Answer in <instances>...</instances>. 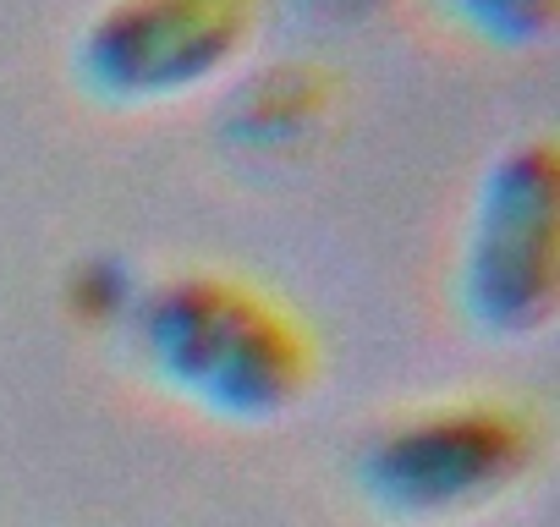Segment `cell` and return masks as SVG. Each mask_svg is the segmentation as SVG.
Wrapping results in <instances>:
<instances>
[{"label":"cell","instance_id":"obj_6","mask_svg":"<svg viewBox=\"0 0 560 527\" xmlns=\"http://www.w3.org/2000/svg\"><path fill=\"white\" fill-rule=\"evenodd\" d=\"M434 7L472 39L494 50H533L549 39L560 0H434Z\"/></svg>","mask_w":560,"mask_h":527},{"label":"cell","instance_id":"obj_5","mask_svg":"<svg viewBox=\"0 0 560 527\" xmlns=\"http://www.w3.org/2000/svg\"><path fill=\"white\" fill-rule=\"evenodd\" d=\"M319 110H325V83L314 72L264 67V72H253L231 89L225 132L253 154H275V149H292L303 132H314Z\"/></svg>","mask_w":560,"mask_h":527},{"label":"cell","instance_id":"obj_2","mask_svg":"<svg viewBox=\"0 0 560 527\" xmlns=\"http://www.w3.org/2000/svg\"><path fill=\"white\" fill-rule=\"evenodd\" d=\"M544 456V429L505 396H434L380 418L352 450V489L396 527L467 522L516 494Z\"/></svg>","mask_w":560,"mask_h":527},{"label":"cell","instance_id":"obj_3","mask_svg":"<svg viewBox=\"0 0 560 527\" xmlns=\"http://www.w3.org/2000/svg\"><path fill=\"white\" fill-rule=\"evenodd\" d=\"M451 292L489 341H533L560 303V160L544 132L505 138L472 181Z\"/></svg>","mask_w":560,"mask_h":527},{"label":"cell","instance_id":"obj_4","mask_svg":"<svg viewBox=\"0 0 560 527\" xmlns=\"http://www.w3.org/2000/svg\"><path fill=\"white\" fill-rule=\"evenodd\" d=\"M258 28V0H100L72 34L89 99L143 110L220 83Z\"/></svg>","mask_w":560,"mask_h":527},{"label":"cell","instance_id":"obj_1","mask_svg":"<svg viewBox=\"0 0 560 527\" xmlns=\"http://www.w3.org/2000/svg\"><path fill=\"white\" fill-rule=\"evenodd\" d=\"M116 341L154 390L220 423H275L314 385L303 319L253 281L209 264L143 276Z\"/></svg>","mask_w":560,"mask_h":527},{"label":"cell","instance_id":"obj_7","mask_svg":"<svg viewBox=\"0 0 560 527\" xmlns=\"http://www.w3.org/2000/svg\"><path fill=\"white\" fill-rule=\"evenodd\" d=\"M143 276L127 270V258H83L67 270V303L72 314L89 325V330H105L116 336L127 308H132V292H138Z\"/></svg>","mask_w":560,"mask_h":527}]
</instances>
